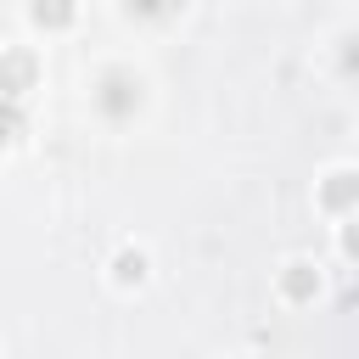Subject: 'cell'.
Returning a JSON list of instances; mask_svg holds the SVG:
<instances>
[{
	"instance_id": "1",
	"label": "cell",
	"mask_w": 359,
	"mask_h": 359,
	"mask_svg": "<svg viewBox=\"0 0 359 359\" xmlns=\"http://www.w3.org/2000/svg\"><path fill=\"white\" fill-rule=\"evenodd\" d=\"M95 107H101L112 123L135 118V112H140V79H135V73H123V67L101 73V84H95Z\"/></svg>"
},
{
	"instance_id": "2",
	"label": "cell",
	"mask_w": 359,
	"mask_h": 359,
	"mask_svg": "<svg viewBox=\"0 0 359 359\" xmlns=\"http://www.w3.org/2000/svg\"><path fill=\"white\" fill-rule=\"evenodd\" d=\"M34 73H39V62H34L28 50H6V56H0V95L17 101V95L34 84Z\"/></svg>"
},
{
	"instance_id": "3",
	"label": "cell",
	"mask_w": 359,
	"mask_h": 359,
	"mask_svg": "<svg viewBox=\"0 0 359 359\" xmlns=\"http://www.w3.org/2000/svg\"><path fill=\"white\" fill-rule=\"evenodd\" d=\"M28 17H34L39 28H67V22L79 17V6H73V0H28Z\"/></svg>"
},
{
	"instance_id": "4",
	"label": "cell",
	"mask_w": 359,
	"mask_h": 359,
	"mask_svg": "<svg viewBox=\"0 0 359 359\" xmlns=\"http://www.w3.org/2000/svg\"><path fill=\"white\" fill-rule=\"evenodd\" d=\"M280 292H286L292 303H309V297H314V269H309V264H286Z\"/></svg>"
},
{
	"instance_id": "5",
	"label": "cell",
	"mask_w": 359,
	"mask_h": 359,
	"mask_svg": "<svg viewBox=\"0 0 359 359\" xmlns=\"http://www.w3.org/2000/svg\"><path fill=\"white\" fill-rule=\"evenodd\" d=\"M112 275H118V286H135V280H146V252L123 247V252L112 258Z\"/></svg>"
},
{
	"instance_id": "6",
	"label": "cell",
	"mask_w": 359,
	"mask_h": 359,
	"mask_svg": "<svg viewBox=\"0 0 359 359\" xmlns=\"http://www.w3.org/2000/svg\"><path fill=\"white\" fill-rule=\"evenodd\" d=\"M353 191H359V185H353V174H348V168H342V174H331V185H325V208L348 213V208H353Z\"/></svg>"
},
{
	"instance_id": "7",
	"label": "cell",
	"mask_w": 359,
	"mask_h": 359,
	"mask_svg": "<svg viewBox=\"0 0 359 359\" xmlns=\"http://www.w3.org/2000/svg\"><path fill=\"white\" fill-rule=\"evenodd\" d=\"M17 135H22V112H17L11 95H0V146H11Z\"/></svg>"
},
{
	"instance_id": "8",
	"label": "cell",
	"mask_w": 359,
	"mask_h": 359,
	"mask_svg": "<svg viewBox=\"0 0 359 359\" xmlns=\"http://www.w3.org/2000/svg\"><path fill=\"white\" fill-rule=\"evenodd\" d=\"M174 6H180V0H129V11H135V17H168Z\"/></svg>"
}]
</instances>
